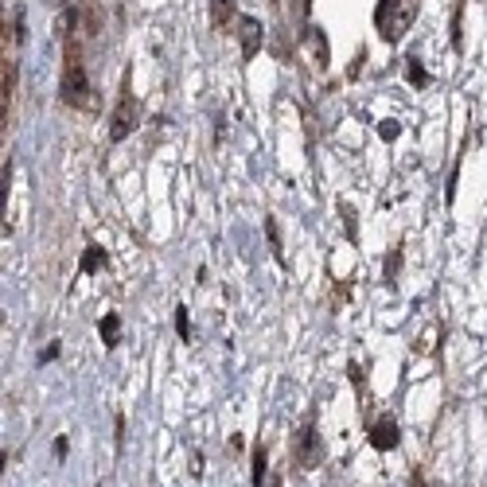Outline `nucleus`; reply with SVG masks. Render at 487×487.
Returning a JSON list of instances; mask_svg holds the SVG:
<instances>
[{"label":"nucleus","mask_w":487,"mask_h":487,"mask_svg":"<svg viewBox=\"0 0 487 487\" xmlns=\"http://www.w3.org/2000/svg\"><path fill=\"white\" fill-rule=\"evenodd\" d=\"M62 102L74 106V110H97V97H94V86L86 78V62L78 55L74 43H67V55H62Z\"/></svg>","instance_id":"1"},{"label":"nucleus","mask_w":487,"mask_h":487,"mask_svg":"<svg viewBox=\"0 0 487 487\" xmlns=\"http://www.w3.org/2000/svg\"><path fill=\"white\" fill-rule=\"evenodd\" d=\"M417 4L421 0H378L375 8V27L386 43H398V39L409 32V24L417 20Z\"/></svg>","instance_id":"2"},{"label":"nucleus","mask_w":487,"mask_h":487,"mask_svg":"<svg viewBox=\"0 0 487 487\" xmlns=\"http://www.w3.org/2000/svg\"><path fill=\"white\" fill-rule=\"evenodd\" d=\"M136 121H141V102H136V97L129 94V86H125L121 97H117V110H113V117H110V141H125V136L136 129Z\"/></svg>","instance_id":"3"},{"label":"nucleus","mask_w":487,"mask_h":487,"mask_svg":"<svg viewBox=\"0 0 487 487\" xmlns=\"http://www.w3.org/2000/svg\"><path fill=\"white\" fill-rule=\"evenodd\" d=\"M292 460H296V468H320V460H324V444H320V437H316V429L312 425L300 429L296 449H292Z\"/></svg>","instance_id":"4"},{"label":"nucleus","mask_w":487,"mask_h":487,"mask_svg":"<svg viewBox=\"0 0 487 487\" xmlns=\"http://www.w3.org/2000/svg\"><path fill=\"white\" fill-rule=\"evenodd\" d=\"M398 440H402V429H398V421L394 417H378L375 425H370V449L378 452H394L398 449Z\"/></svg>","instance_id":"5"},{"label":"nucleus","mask_w":487,"mask_h":487,"mask_svg":"<svg viewBox=\"0 0 487 487\" xmlns=\"http://www.w3.org/2000/svg\"><path fill=\"white\" fill-rule=\"evenodd\" d=\"M238 39H242V59H254L257 47H261V39H265V27L257 24L254 16H242V20H238Z\"/></svg>","instance_id":"6"},{"label":"nucleus","mask_w":487,"mask_h":487,"mask_svg":"<svg viewBox=\"0 0 487 487\" xmlns=\"http://www.w3.org/2000/svg\"><path fill=\"white\" fill-rule=\"evenodd\" d=\"M16 94V59H4V78H0V106H4V125H8V106Z\"/></svg>","instance_id":"7"},{"label":"nucleus","mask_w":487,"mask_h":487,"mask_svg":"<svg viewBox=\"0 0 487 487\" xmlns=\"http://www.w3.org/2000/svg\"><path fill=\"white\" fill-rule=\"evenodd\" d=\"M238 16V0H211V20L215 27H230Z\"/></svg>","instance_id":"8"},{"label":"nucleus","mask_w":487,"mask_h":487,"mask_svg":"<svg viewBox=\"0 0 487 487\" xmlns=\"http://www.w3.org/2000/svg\"><path fill=\"white\" fill-rule=\"evenodd\" d=\"M97 331H102V343H106V347H117V340H121V316H117V312H106L102 324H97Z\"/></svg>","instance_id":"9"},{"label":"nucleus","mask_w":487,"mask_h":487,"mask_svg":"<svg viewBox=\"0 0 487 487\" xmlns=\"http://www.w3.org/2000/svg\"><path fill=\"white\" fill-rule=\"evenodd\" d=\"M110 265V257H106V250L102 246H86V254H82V273H97V269H106Z\"/></svg>","instance_id":"10"},{"label":"nucleus","mask_w":487,"mask_h":487,"mask_svg":"<svg viewBox=\"0 0 487 487\" xmlns=\"http://www.w3.org/2000/svg\"><path fill=\"white\" fill-rule=\"evenodd\" d=\"M340 215H343V230H347V238H359V215H355L351 207H347V203H340Z\"/></svg>","instance_id":"11"},{"label":"nucleus","mask_w":487,"mask_h":487,"mask_svg":"<svg viewBox=\"0 0 487 487\" xmlns=\"http://www.w3.org/2000/svg\"><path fill=\"white\" fill-rule=\"evenodd\" d=\"M254 487H265V449H254Z\"/></svg>","instance_id":"12"},{"label":"nucleus","mask_w":487,"mask_h":487,"mask_svg":"<svg viewBox=\"0 0 487 487\" xmlns=\"http://www.w3.org/2000/svg\"><path fill=\"white\" fill-rule=\"evenodd\" d=\"M265 238H269V246H273V257L285 261V254H281V234H277V222L273 219H265Z\"/></svg>","instance_id":"13"},{"label":"nucleus","mask_w":487,"mask_h":487,"mask_svg":"<svg viewBox=\"0 0 487 487\" xmlns=\"http://www.w3.org/2000/svg\"><path fill=\"white\" fill-rule=\"evenodd\" d=\"M405 74H409V82H414V86H429V74L421 71V62H417V59H409V67H405Z\"/></svg>","instance_id":"14"},{"label":"nucleus","mask_w":487,"mask_h":487,"mask_svg":"<svg viewBox=\"0 0 487 487\" xmlns=\"http://www.w3.org/2000/svg\"><path fill=\"white\" fill-rule=\"evenodd\" d=\"M312 51H316V59H320V67H328V43H324V36H316V27H312Z\"/></svg>","instance_id":"15"},{"label":"nucleus","mask_w":487,"mask_h":487,"mask_svg":"<svg viewBox=\"0 0 487 487\" xmlns=\"http://www.w3.org/2000/svg\"><path fill=\"white\" fill-rule=\"evenodd\" d=\"M176 331H180V340H191V324H187V308H176Z\"/></svg>","instance_id":"16"},{"label":"nucleus","mask_w":487,"mask_h":487,"mask_svg":"<svg viewBox=\"0 0 487 487\" xmlns=\"http://www.w3.org/2000/svg\"><path fill=\"white\" fill-rule=\"evenodd\" d=\"M398 133H402V125H398V121H382V125H378V136H382V141H398Z\"/></svg>","instance_id":"17"},{"label":"nucleus","mask_w":487,"mask_h":487,"mask_svg":"<svg viewBox=\"0 0 487 487\" xmlns=\"http://www.w3.org/2000/svg\"><path fill=\"white\" fill-rule=\"evenodd\" d=\"M51 359H59V340H55V343L47 347V351L39 355V363H51Z\"/></svg>","instance_id":"18"},{"label":"nucleus","mask_w":487,"mask_h":487,"mask_svg":"<svg viewBox=\"0 0 487 487\" xmlns=\"http://www.w3.org/2000/svg\"><path fill=\"white\" fill-rule=\"evenodd\" d=\"M398 265H402V254H390V265H386V277H394V273H398Z\"/></svg>","instance_id":"19"},{"label":"nucleus","mask_w":487,"mask_h":487,"mask_svg":"<svg viewBox=\"0 0 487 487\" xmlns=\"http://www.w3.org/2000/svg\"><path fill=\"white\" fill-rule=\"evenodd\" d=\"M121 444H125V417L117 414V452H121Z\"/></svg>","instance_id":"20"},{"label":"nucleus","mask_w":487,"mask_h":487,"mask_svg":"<svg viewBox=\"0 0 487 487\" xmlns=\"http://www.w3.org/2000/svg\"><path fill=\"white\" fill-rule=\"evenodd\" d=\"M55 456H59V460L67 456V437H59V440H55Z\"/></svg>","instance_id":"21"}]
</instances>
